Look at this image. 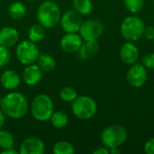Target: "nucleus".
<instances>
[{"instance_id": "nucleus-1", "label": "nucleus", "mask_w": 154, "mask_h": 154, "mask_svg": "<svg viewBox=\"0 0 154 154\" xmlns=\"http://www.w3.org/2000/svg\"><path fill=\"white\" fill-rule=\"evenodd\" d=\"M0 108L5 116L12 119H21L27 115L30 106L24 95L13 90L1 99Z\"/></svg>"}, {"instance_id": "nucleus-2", "label": "nucleus", "mask_w": 154, "mask_h": 154, "mask_svg": "<svg viewBox=\"0 0 154 154\" xmlns=\"http://www.w3.org/2000/svg\"><path fill=\"white\" fill-rule=\"evenodd\" d=\"M60 8L53 1L45 0L38 6L36 18L38 23L45 29H51L56 27L60 23Z\"/></svg>"}, {"instance_id": "nucleus-3", "label": "nucleus", "mask_w": 154, "mask_h": 154, "mask_svg": "<svg viewBox=\"0 0 154 154\" xmlns=\"http://www.w3.org/2000/svg\"><path fill=\"white\" fill-rule=\"evenodd\" d=\"M30 111L36 121H49L54 111L53 101L47 94H39L32 99L30 105Z\"/></svg>"}, {"instance_id": "nucleus-4", "label": "nucleus", "mask_w": 154, "mask_h": 154, "mask_svg": "<svg viewBox=\"0 0 154 154\" xmlns=\"http://www.w3.org/2000/svg\"><path fill=\"white\" fill-rule=\"evenodd\" d=\"M145 26L146 25L141 17L130 15L123 20L120 26V32L126 42H135L143 37Z\"/></svg>"}, {"instance_id": "nucleus-5", "label": "nucleus", "mask_w": 154, "mask_h": 154, "mask_svg": "<svg viewBox=\"0 0 154 154\" xmlns=\"http://www.w3.org/2000/svg\"><path fill=\"white\" fill-rule=\"evenodd\" d=\"M71 111L78 119L88 120L97 114V104L88 96H78L71 104Z\"/></svg>"}, {"instance_id": "nucleus-6", "label": "nucleus", "mask_w": 154, "mask_h": 154, "mask_svg": "<svg viewBox=\"0 0 154 154\" xmlns=\"http://www.w3.org/2000/svg\"><path fill=\"white\" fill-rule=\"evenodd\" d=\"M126 129L119 125H112L106 127L101 133L102 144L107 148H116L124 144L127 139Z\"/></svg>"}, {"instance_id": "nucleus-7", "label": "nucleus", "mask_w": 154, "mask_h": 154, "mask_svg": "<svg viewBox=\"0 0 154 154\" xmlns=\"http://www.w3.org/2000/svg\"><path fill=\"white\" fill-rule=\"evenodd\" d=\"M15 55L20 63L27 66L37 61L40 56V51L36 43L30 40H23L16 46Z\"/></svg>"}, {"instance_id": "nucleus-8", "label": "nucleus", "mask_w": 154, "mask_h": 154, "mask_svg": "<svg viewBox=\"0 0 154 154\" xmlns=\"http://www.w3.org/2000/svg\"><path fill=\"white\" fill-rule=\"evenodd\" d=\"M104 32V24L101 21L97 19H88L82 22L79 28V35L83 41L97 40L102 35Z\"/></svg>"}, {"instance_id": "nucleus-9", "label": "nucleus", "mask_w": 154, "mask_h": 154, "mask_svg": "<svg viewBox=\"0 0 154 154\" xmlns=\"http://www.w3.org/2000/svg\"><path fill=\"white\" fill-rule=\"evenodd\" d=\"M148 80L147 69L142 63L131 65L126 73V81L133 88H141Z\"/></svg>"}, {"instance_id": "nucleus-10", "label": "nucleus", "mask_w": 154, "mask_h": 154, "mask_svg": "<svg viewBox=\"0 0 154 154\" xmlns=\"http://www.w3.org/2000/svg\"><path fill=\"white\" fill-rule=\"evenodd\" d=\"M82 22L81 14L75 10H69L61 14L60 24L65 32H79Z\"/></svg>"}, {"instance_id": "nucleus-11", "label": "nucleus", "mask_w": 154, "mask_h": 154, "mask_svg": "<svg viewBox=\"0 0 154 154\" xmlns=\"http://www.w3.org/2000/svg\"><path fill=\"white\" fill-rule=\"evenodd\" d=\"M83 43V39L78 32H66L60 39V46L66 53L78 52Z\"/></svg>"}, {"instance_id": "nucleus-12", "label": "nucleus", "mask_w": 154, "mask_h": 154, "mask_svg": "<svg viewBox=\"0 0 154 154\" xmlns=\"http://www.w3.org/2000/svg\"><path fill=\"white\" fill-rule=\"evenodd\" d=\"M44 152L45 144L43 141L35 136L26 138L19 147L20 154H42Z\"/></svg>"}, {"instance_id": "nucleus-13", "label": "nucleus", "mask_w": 154, "mask_h": 154, "mask_svg": "<svg viewBox=\"0 0 154 154\" xmlns=\"http://www.w3.org/2000/svg\"><path fill=\"white\" fill-rule=\"evenodd\" d=\"M119 55H120L121 60L124 63L131 66L137 62L140 57V51L134 42H126L125 43L122 45Z\"/></svg>"}, {"instance_id": "nucleus-14", "label": "nucleus", "mask_w": 154, "mask_h": 154, "mask_svg": "<svg viewBox=\"0 0 154 154\" xmlns=\"http://www.w3.org/2000/svg\"><path fill=\"white\" fill-rule=\"evenodd\" d=\"M42 73L43 71L41 69V68L37 64L32 63L25 66L22 74V79L27 86L32 87L41 82L42 79Z\"/></svg>"}, {"instance_id": "nucleus-15", "label": "nucleus", "mask_w": 154, "mask_h": 154, "mask_svg": "<svg viewBox=\"0 0 154 154\" xmlns=\"http://www.w3.org/2000/svg\"><path fill=\"white\" fill-rule=\"evenodd\" d=\"M21 83V77L20 75L13 70V69H6L5 70L0 76V84L3 88L13 91L16 89Z\"/></svg>"}, {"instance_id": "nucleus-16", "label": "nucleus", "mask_w": 154, "mask_h": 154, "mask_svg": "<svg viewBox=\"0 0 154 154\" xmlns=\"http://www.w3.org/2000/svg\"><path fill=\"white\" fill-rule=\"evenodd\" d=\"M18 39L19 33L15 28L6 26L0 29V45L11 48L16 44Z\"/></svg>"}, {"instance_id": "nucleus-17", "label": "nucleus", "mask_w": 154, "mask_h": 154, "mask_svg": "<svg viewBox=\"0 0 154 154\" xmlns=\"http://www.w3.org/2000/svg\"><path fill=\"white\" fill-rule=\"evenodd\" d=\"M99 51V43L97 40L85 41L79 50V57L81 60H88L96 55Z\"/></svg>"}, {"instance_id": "nucleus-18", "label": "nucleus", "mask_w": 154, "mask_h": 154, "mask_svg": "<svg viewBox=\"0 0 154 154\" xmlns=\"http://www.w3.org/2000/svg\"><path fill=\"white\" fill-rule=\"evenodd\" d=\"M27 35H28V40H30L31 42L34 43L41 42L42 41H43L45 37V28L42 25H41L39 23L32 24L29 28Z\"/></svg>"}, {"instance_id": "nucleus-19", "label": "nucleus", "mask_w": 154, "mask_h": 154, "mask_svg": "<svg viewBox=\"0 0 154 154\" xmlns=\"http://www.w3.org/2000/svg\"><path fill=\"white\" fill-rule=\"evenodd\" d=\"M36 62L43 72L52 71L57 65L56 60L49 54H40Z\"/></svg>"}, {"instance_id": "nucleus-20", "label": "nucleus", "mask_w": 154, "mask_h": 154, "mask_svg": "<svg viewBox=\"0 0 154 154\" xmlns=\"http://www.w3.org/2000/svg\"><path fill=\"white\" fill-rule=\"evenodd\" d=\"M8 14L14 20H20L23 18L26 14V7L25 5L19 1L13 2L8 6Z\"/></svg>"}, {"instance_id": "nucleus-21", "label": "nucleus", "mask_w": 154, "mask_h": 154, "mask_svg": "<svg viewBox=\"0 0 154 154\" xmlns=\"http://www.w3.org/2000/svg\"><path fill=\"white\" fill-rule=\"evenodd\" d=\"M49 121L53 127L60 129L67 126L69 123V117L68 115L63 111H53Z\"/></svg>"}, {"instance_id": "nucleus-22", "label": "nucleus", "mask_w": 154, "mask_h": 154, "mask_svg": "<svg viewBox=\"0 0 154 154\" xmlns=\"http://www.w3.org/2000/svg\"><path fill=\"white\" fill-rule=\"evenodd\" d=\"M72 5L74 10L81 15H88L93 11L91 0H72Z\"/></svg>"}, {"instance_id": "nucleus-23", "label": "nucleus", "mask_w": 154, "mask_h": 154, "mask_svg": "<svg viewBox=\"0 0 154 154\" xmlns=\"http://www.w3.org/2000/svg\"><path fill=\"white\" fill-rule=\"evenodd\" d=\"M52 152L54 154H73L75 148L68 141H59L53 145Z\"/></svg>"}, {"instance_id": "nucleus-24", "label": "nucleus", "mask_w": 154, "mask_h": 154, "mask_svg": "<svg viewBox=\"0 0 154 154\" xmlns=\"http://www.w3.org/2000/svg\"><path fill=\"white\" fill-rule=\"evenodd\" d=\"M14 146V135L6 130L0 129V148L2 150L13 148Z\"/></svg>"}, {"instance_id": "nucleus-25", "label": "nucleus", "mask_w": 154, "mask_h": 154, "mask_svg": "<svg viewBox=\"0 0 154 154\" xmlns=\"http://www.w3.org/2000/svg\"><path fill=\"white\" fill-rule=\"evenodd\" d=\"M77 90L72 87H64L60 91V97L62 101L67 103H72L78 97Z\"/></svg>"}, {"instance_id": "nucleus-26", "label": "nucleus", "mask_w": 154, "mask_h": 154, "mask_svg": "<svg viewBox=\"0 0 154 154\" xmlns=\"http://www.w3.org/2000/svg\"><path fill=\"white\" fill-rule=\"evenodd\" d=\"M145 0H124L125 8L132 14L139 13L144 6Z\"/></svg>"}, {"instance_id": "nucleus-27", "label": "nucleus", "mask_w": 154, "mask_h": 154, "mask_svg": "<svg viewBox=\"0 0 154 154\" xmlns=\"http://www.w3.org/2000/svg\"><path fill=\"white\" fill-rule=\"evenodd\" d=\"M11 60V53L9 48L0 45V68L5 67Z\"/></svg>"}, {"instance_id": "nucleus-28", "label": "nucleus", "mask_w": 154, "mask_h": 154, "mask_svg": "<svg viewBox=\"0 0 154 154\" xmlns=\"http://www.w3.org/2000/svg\"><path fill=\"white\" fill-rule=\"evenodd\" d=\"M142 64L147 69H154V52L145 54L142 58Z\"/></svg>"}, {"instance_id": "nucleus-29", "label": "nucleus", "mask_w": 154, "mask_h": 154, "mask_svg": "<svg viewBox=\"0 0 154 154\" xmlns=\"http://www.w3.org/2000/svg\"><path fill=\"white\" fill-rule=\"evenodd\" d=\"M143 150L145 153L154 154V137H152L146 141L143 146Z\"/></svg>"}, {"instance_id": "nucleus-30", "label": "nucleus", "mask_w": 154, "mask_h": 154, "mask_svg": "<svg viewBox=\"0 0 154 154\" xmlns=\"http://www.w3.org/2000/svg\"><path fill=\"white\" fill-rule=\"evenodd\" d=\"M143 36H144V38L148 41H154V26L152 25L145 26Z\"/></svg>"}, {"instance_id": "nucleus-31", "label": "nucleus", "mask_w": 154, "mask_h": 154, "mask_svg": "<svg viewBox=\"0 0 154 154\" xmlns=\"http://www.w3.org/2000/svg\"><path fill=\"white\" fill-rule=\"evenodd\" d=\"M110 153V150L109 148L106 147V146H102V147H98L97 149H95L93 151V154H109Z\"/></svg>"}, {"instance_id": "nucleus-32", "label": "nucleus", "mask_w": 154, "mask_h": 154, "mask_svg": "<svg viewBox=\"0 0 154 154\" xmlns=\"http://www.w3.org/2000/svg\"><path fill=\"white\" fill-rule=\"evenodd\" d=\"M1 154H19V151H16L14 147L13 148H9V149H5V150H2L0 152Z\"/></svg>"}, {"instance_id": "nucleus-33", "label": "nucleus", "mask_w": 154, "mask_h": 154, "mask_svg": "<svg viewBox=\"0 0 154 154\" xmlns=\"http://www.w3.org/2000/svg\"><path fill=\"white\" fill-rule=\"evenodd\" d=\"M5 115L4 114V112L0 108V129L3 128V126L5 125Z\"/></svg>"}, {"instance_id": "nucleus-34", "label": "nucleus", "mask_w": 154, "mask_h": 154, "mask_svg": "<svg viewBox=\"0 0 154 154\" xmlns=\"http://www.w3.org/2000/svg\"><path fill=\"white\" fill-rule=\"evenodd\" d=\"M120 152H121V151L119 150V147L110 149V153L111 154H119Z\"/></svg>"}, {"instance_id": "nucleus-35", "label": "nucleus", "mask_w": 154, "mask_h": 154, "mask_svg": "<svg viewBox=\"0 0 154 154\" xmlns=\"http://www.w3.org/2000/svg\"><path fill=\"white\" fill-rule=\"evenodd\" d=\"M28 2H31V3H33V2H36V1H38V0H27Z\"/></svg>"}, {"instance_id": "nucleus-36", "label": "nucleus", "mask_w": 154, "mask_h": 154, "mask_svg": "<svg viewBox=\"0 0 154 154\" xmlns=\"http://www.w3.org/2000/svg\"><path fill=\"white\" fill-rule=\"evenodd\" d=\"M48 1H53V0H48Z\"/></svg>"}, {"instance_id": "nucleus-37", "label": "nucleus", "mask_w": 154, "mask_h": 154, "mask_svg": "<svg viewBox=\"0 0 154 154\" xmlns=\"http://www.w3.org/2000/svg\"><path fill=\"white\" fill-rule=\"evenodd\" d=\"M153 5H154V0H153Z\"/></svg>"}]
</instances>
